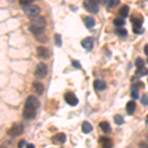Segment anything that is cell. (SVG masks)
Instances as JSON below:
<instances>
[{
  "label": "cell",
  "mask_w": 148,
  "mask_h": 148,
  "mask_svg": "<svg viewBox=\"0 0 148 148\" xmlns=\"http://www.w3.org/2000/svg\"><path fill=\"white\" fill-rule=\"evenodd\" d=\"M141 104L144 105V106H148V96L147 95H143L141 98Z\"/></svg>",
  "instance_id": "f546056e"
},
{
  "label": "cell",
  "mask_w": 148,
  "mask_h": 148,
  "mask_svg": "<svg viewBox=\"0 0 148 148\" xmlns=\"http://www.w3.org/2000/svg\"><path fill=\"white\" fill-rule=\"evenodd\" d=\"M144 52H145V54L148 56V45H146V46L144 47Z\"/></svg>",
  "instance_id": "836d02e7"
},
{
  "label": "cell",
  "mask_w": 148,
  "mask_h": 148,
  "mask_svg": "<svg viewBox=\"0 0 148 148\" xmlns=\"http://www.w3.org/2000/svg\"><path fill=\"white\" fill-rule=\"evenodd\" d=\"M107 88V84L103 80H95L94 81V89L97 91H104Z\"/></svg>",
  "instance_id": "5bb4252c"
},
{
  "label": "cell",
  "mask_w": 148,
  "mask_h": 148,
  "mask_svg": "<svg viewBox=\"0 0 148 148\" xmlns=\"http://www.w3.org/2000/svg\"><path fill=\"white\" fill-rule=\"evenodd\" d=\"M120 15L121 16V18H125L128 16V13H130V7L127 5H123L121 8L120 9Z\"/></svg>",
  "instance_id": "ffe728a7"
},
{
  "label": "cell",
  "mask_w": 148,
  "mask_h": 148,
  "mask_svg": "<svg viewBox=\"0 0 148 148\" xmlns=\"http://www.w3.org/2000/svg\"><path fill=\"white\" fill-rule=\"evenodd\" d=\"M139 146L141 148H148V145L145 142H140L139 143Z\"/></svg>",
  "instance_id": "d6a6232c"
},
{
  "label": "cell",
  "mask_w": 148,
  "mask_h": 148,
  "mask_svg": "<svg viewBox=\"0 0 148 148\" xmlns=\"http://www.w3.org/2000/svg\"><path fill=\"white\" fill-rule=\"evenodd\" d=\"M138 90H139V86L138 84H132L131 85V97L133 99H138L139 98V94H138Z\"/></svg>",
  "instance_id": "d6986e66"
},
{
  "label": "cell",
  "mask_w": 148,
  "mask_h": 148,
  "mask_svg": "<svg viewBox=\"0 0 148 148\" xmlns=\"http://www.w3.org/2000/svg\"><path fill=\"white\" fill-rule=\"evenodd\" d=\"M34 0H19V3L23 6H28V5H31V3H33Z\"/></svg>",
  "instance_id": "f1b7e54d"
},
{
  "label": "cell",
  "mask_w": 148,
  "mask_h": 148,
  "mask_svg": "<svg viewBox=\"0 0 148 148\" xmlns=\"http://www.w3.org/2000/svg\"><path fill=\"white\" fill-rule=\"evenodd\" d=\"M146 123H147V125H148V116H147V118H146Z\"/></svg>",
  "instance_id": "74e56055"
},
{
  "label": "cell",
  "mask_w": 148,
  "mask_h": 148,
  "mask_svg": "<svg viewBox=\"0 0 148 148\" xmlns=\"http://www.w3.org/2000/svg\"><path fill=\"white\" fill-rule=\"evenodd\" d=\"M114 121L118 125H121L125 123V120H123V118L121 116V114H116V116H114Z\"/></svg>",
  "instance_id": "cb8c5ba5"
},
{
  "label": "cell",
  "mask_w": 148,
  "mask_h": 148,
  "mask_svg": "<svg viewBox=\"0 0 148 148\" xmlns=\"http://www.w3.org/2000/svg\"><path fill=\"white\" fill-rule=\"evenodd\" d=\"M95 1L97 2V3H99V2H101V1H103V0H95Z\"/></svg>",
  "instance_id": "8d00e7d4"
},
{
  "label": "cell",
  "mask_w": 148,
  "mask_h": 148,
  "mask_svg": "<svg viewBox=\"0 0 148 148\" xmlns=\"http://www.w3.org/2000/svg\"><path fill=\"white\" fill-rule=\"evenodd\" d=\"M25 145H27V144H26V140H24V139L18 142V148H23Z\"/></svg>",
  "instance_id": "1f68e13d"
},
{
  "label": "cell",
  "mask_w": 148,
  "mask_h": 148,
  "mask_svg": "<svg viewBox=\"0 0 148 148\" xmlns=\"http://www.w3.org/2000/svg\"><path fill=\"white\" fill-rule=\"evenodd\" d=\"M125 109H126V112H127V113L130 114H133V113H134V111H135V109H136V104H135L134 101L127 102Z\"/></svg>",
  "instance_id": "ac0fdd59"
},
{
  "label": "cell",
  "mask_w": 148,
  "mask_h": 148,
  "mask_svg": "<svg viewBox=\"0 0 148 148\" xmlns=\"http://www.w3.org/2000/svg\"><path fill=\"white\" fill-rule=\"evenodd\" d=\"M81 128H82V132L84 133H90L91 131L93 130V126L91 123H89V121H83L82 123V126H81Z\"/></svg>",
  "instance_id": "2e32d148"
},
{
  "label": "cell",
  "mask_w": 148,
  "mask_h": 148,
  "mask_svg": "<svg viewBox=\"0 0 148 148\" xmlns=\"http://www.w3.org/2000/svg\"><path fill=\"white\" fill-rule=\"evenodd\" d=\"M100 127H101V130L104 131L105 133H108L111 131V125H110V123L108 121H102L101 123H100Z\"/></svg>",
  "instance_id": "44dd1931"
},
{
  "label": "cell",
  "mask_w": 148,
  "mask_h": 148,
  "mask_svg": "<svg viewBox=\"0 0 148 148\" xmlns=\"http://www.w3.org/2000/svg\"><path fill=\"white\" fill-rule=\"evenodd\" d=\"M147 63H148V58H147Z\"/></svg>",
  "instance_id": "f35d334b"
},
{
  "label": "cell",
  "mask_w": 148,
  "mask_h": 148,
  "mask_svg": "<svg viewBox=\"0 0 148 148\" xmlns=\"http://www.w3.org/2000/svg\"><path fill=\"white\" fill-rule=\"evenodd\" d=\"M130 22L132 24V31L135 34H140L143 33L142 30V24H143V17L141 15L132 16L130 18Z\"/></svg>",
  "instance_id": "7a4b0ae2"
},
{
  "label": "cell",
  "mask_w": 148,
  "mask_h": 148,
  "mask_svg": "<svg viewBox=\"0 0 148 148\" xmlns=\"http://www.w3.org/2000/svg\"><path fill=\"white\" fill-rule=\"evenodd\" d=\"M81 46H82L86 51H90L93 49V47H94V40H93V38H90V37H87L85 38L84 40H82V42H81Z\"/></svg>",
  "instance_id": "9c48e42d"
},
{
  "label": "cell",
  "mask_w": 148,
  "mask_h": 148,
  "mask_svg": "<svg viewBox=\"0 0 148 148\" xmlns=\"http://www.w3.org/2000/svg\"><path fill=\"white\" fill-rule=\"evenodd\" d=\"M40 102L39 101V99L36 98L35 96H33V95L29 96L25 102V108L32 109L35 110V111H37L40 108Z\"/></svg>",
  "instance_id": "3957f363"
},
{
  "label": "cell",
  "mask_w": 148,
  "mask_h": 148,
  "mask_svg": "<svg viewBox=\"0 0 148 148\" xmlns=\"http://www.w3.org/2000/svg\"><path fill=\"white\" fill-rule=\"evenodd\" d=\"M33 89H34V91L37 93L38 95H42V93H44L45 87L40 82H34L33 83Z\"/></svg>",
  "instance_id": "9a60e30c"
},
{
  "label": "cell",
  "mask_w": 148,
  "mask_h": 148,
  "mask_svg": "<svg viewBox=\"0 0 148 148\" xmlns=\"http://www.w3.org/2000/svg\"><path fill=\"white\" fill-rule=\"evenodd\" d=\"M116 35H119L120 37H126V36H127V31H126L125 29H123V28L116 29Z\"/></svg>",
  "instance_id": "d4e9b609"
},
{
  "label": "cell",
  "mask_w": 148,
  "mask_h": 148,
  "mask_svg": "<svg viewBox=\"0 0 148 148\" xmlns=\"http://www.w3.org/2000/svg\"><path fill=\"white\" fill-rule=\"evenodd\" d=\"M135 65H136L137 68H142L144 67V60L141 58V57H138L135 60Z\"/></svg>",
  "instance_id": "83f0119b"
},
{
  "label": "cell",
  "mask_w": 148,
  "mask_h": 148,
  "mask_svg": "<svg viewBox=\"0 0 148 148\" xmlns=\"http://www.w3.org/2000/svg\"><path fill=\"white\" fill-rule=\"evenodd\" d=\"M84 23H85V26L88 29H92L95 26V24H96V22H95V19L93 17H91V16L85 17L84 18Z\"/></svg>",
  "instance_id": "e0dca14e"
},
{
  "label": "cell",
  "mask_w": 148,
  "mask_h": 148,
  "mask_svg": "<svg viewBox=\"0 0 148 148\" xmlns=\"http://www.w3.org/2000/svg\"><path fill=\"white\" fill-rule=\"evenodd\" d=\"M24 127L22 125H14L10 130H8V135H10L12 137L19 136L23 133Z\"/></svg>",
  "instance_id": "ba28073f"
},
{
  "label": "cell",
  "mask_w": 148,
  "mask_h": 148,
  "mask_svg": "<svg viewBox=\"0 0 148 148\" xmlns=\"http://www.w3.org/2000/svg\"><path fill=\"white\" fill-rule=\"evenodd\" d=\"M1 148H7V146L5 144H2V146H1Z\"/></svg>",
  "instance_id": "d590c367"
},
{
  "label": "cell",
  "mask_w": 148,
  "mask_h": 148,
  "mask_svg": "<svg viewBox=\"0 0 148 148\" xmlns=\"http://www.w3.org/2000/svg\"><path fill=\"white\" fill-rule=\"evenodd\" d=\"M83 6H84L85 10L90 13L96 14L99 11V5L95 0H84Z\"/></svg>",
  "instance_id": "277c9868"
},
{
  "label": "cell",
  "mask_w": 148,
  "mask_h": 148,
  "mask_svg": "<svg viewBox=\"0 0 148 148\" xmlns=\"http://www.w3.org/2000/svg\"><path fill=\"white\" fill-rule=\"evenodd\" d=\"M114 24L116 26V27H123V26H125V21L123 18H116L114 20Z\"/></svg>",
  "instance_id": "603a6c76"
},
{
  "label": "cell",
  "mask_w": 148,
  "mask_h": 148,
  "mask_svg": "<svg viewBox=\"0 0 148 148\" xmlns=\"http://www.w3.org/2000/svg\"><path fill=\"white\" fill-rule=\"evenodd\" d=\"M64 100H65V102L71 107H74L78 104V99L73 92H66L65 94H64Z\"/></svg>",
  "instance_id": "52a82bcc"
},
{
  "label": "cell",
  "mask_w": 148,
  "mask_h": 148,
  "mask_svg": "<svg viewBox=\"0 0 148 148\" xmlns=\"http://www.w3.org/2000/svg\"><path fill=\"white\" fill-rule=\"evenodd\" d=\"M24 12L26 15L30 16V17H36L40 13V8L38 5H28L24 6L23 8Z\"/></svg>",
  "instance_id": "8992f818"
},
{
  "label": "cell",
  "mask_w": 148,
  "mask_h": 148,
  "mask_svg": "<svg viewBox=\"0 0 148 148\" xmlns=\"http://www.w3.org/2000/svg\"><path fill=\"white\" fill-rule=\"evenodd\" d=\"M148 74V69L146 67H142V68H137L136 71H135V75L138 76V77H142V76Z\"/></svg>",
  "instance_id": "7402d4cb"
},
{
  "label": "cell",
  "mask_w": 148,
  "mask_h": 148,
  "mask_svg": "<svg viewBox=\"0 0 148 148\" xmlns=\"http://www.w3.org/2000/svg\"><path fill=\"white\" fill-rule=\"evenodd\" d=\"M37 54L40 58H42V59H47L49 56V51H47V49L45 47H37Z\"/></svg>",
  "instance_id": "8fae6325"
},
{
  "label": "cell",
  "mask_w": 148,
  "mask_h": 148,
  "mask_svg": "<svg viewBox=\"0 0 148 148\" xmlns=\"http://www.w3.org/2000/svg\"><path fill=\"white\" fill-rule=\"evenodd\" d=\"M54 42H56V45L57 47H61L62 46V40H61L60 35L56 34L54 35Z\"/></svg>",
  "instance_id": "4316f807"
},
{
  "label": "cell",
  "mask_w": 148,
  "mask_h": 148,
  "mask_svg": "<svg viewBox=\"0 0 148 148\" xmlns=\"http://www.w3.org/2000/svg\"><path fill=\"white\" fill-rule=\"evenodd\" d=\"M46 28V19L42 16H36L31 19V25L29 27L31 33H33L35 36H40L44 33Z\"/></svg>",
  "instance_id": "6da1fadb"
},
{
  "label": "cell",
  "mask_w": 148,
  "mask_h": 148,
  "mask_svg": "<svg viewBox=\"0 0 148 148\" xmlns=\"http://www.w3.org/2000/svg\"><path fill=\"white\" fill-rule=\"evenodd\" d=\"M27 148H35V145L32 144V143H29V144H27Z\"/></svg>",
  "instance_id": "e575fe53"
},
{
  "label": "cell",
  "mask_w": 148,
  "mask_h": 148,
  "mask_svg": "<svg viewBox=\"0 0 148 148\" xmlns=\"http://www.w3.org/2000/svg\"><path fill=\"white\" fill-rule=\"evenodd\" d=\"M36 112L35 110L29 109V108H24L23 110V116L26 120H33L36 116Z\"/></svg>",
  "instance_id": "7c38bea8"
},
{
  "label": "cell",
  "mask_w": 148,
  "mask_h": 148,
  "mask_svg": "<svg viewBox=\"0 0 148 148\" xmlns=\"http://www.w3.org/2000/svg\"><path fill=\"white\" fill-rule=\"evenodd\" d=\"M47 74V66L44 62H40L37 65V67H36L35 76L39 78V79H42V78L46 77Z\"/></svg>",
  "instance_id": "5b68a950"
},
{
  "label": "cell",
  "mask_w": 148,
  "mask_h": 148,
  "mask_svg": "<svg viewBox=\"0 0 148 148\" xmlns=\"http://www.w3.org/2000/svg\"><path fill=\"white\" fill-rule=\"evenodd\" d=\"M72 66L76 69H80L81 68V64L80 62H78L77 60H72Z\"/></svg>",
  "instance_id": "4dcf8cb0"
},
{
  "label": "cell",
  "mask_w": 148,
  "mask_h": 148,
  "mask_svg": "<svg viewBox=\"0 0 148 148\" xmlns=\"http://www.w3.org/2000/svg\"><path fill=\"white\" fill-rule=\"evenodd\" d=\"M119 3H120V0H108L107 1V5L109 8H113V7L119 5Z\"/></svg>",
  "instance_id": "484cf974"
},
{
  "label": "cell",
  "mask_w": 148,
  "mask_h": 148,
  "mask_svg": "<svg viewBox=\"0 0 148 148\" xmlns=\"http://www.w3.org/2000/svg\"><path fill=\"white\" fill-rule=\"evenodd\" d=\"M34 1H35V0H34Z\"/></svg>",
  "instance_id": "b9f144b4"
},
{
  "label": "cell",
  "mask_w": 148,
  "mask_h": 148,
  "mask_svg": "<svg viewBox=\"0 0 148 148\" xmlns=\"http://www.w3.org/2000/svg\"><path fill=\"white\" fill-rule=\"evenodd\" d=\"M147 140H148V135H147Z\"/></svg>",
  "instance_id": "ab89813d"
},
{
  "label": "cell",
  "mask_w": 148,
  "mask_h": 148,
  "mask_svg": "<svg viewBox=\"0 0 148 148\" xmlns=\"http://www.w3.org/2000/svg\"><path fill=\"white\" fill-rule=\"evenodd\" d=\"M99 142L102 144V148H112L113 147V141L109 137L101 136L99 138Z\"/></svg>",
  "instance_id": "4fadbf2b"
},
{
  "label": "cell",
  "mask_w": 148,
  "mask_h": 148,
  "mask_svg": "<svg viewBox=\"0 0 148 148\" xmlns=\"http://www.w3.org/2000/svg\"><path fill=\"white\" fill-rule=\"evenodd\" d=\"M147 82H148V80H147Z\"/></svg>",
  "instance_id": "60d3db41"
},
{
  "label": "cell",
  "mask_w": 148,
  "mask_h": 148,
  "mask_svg": "<svg viewBox=\"0 0 148 148\" xmlns=\"http://www.w3.org/2000/svg\"><path fill=\"white\" fill-rule=\"evenodd\" d=\"M51 141H52L53 144H56V145L63 144V143L66 141V135L64 134V133H62V132L57 133V134L52 136Z\"/></svg>",
  "instance_id": "30bf717a"
}]
</instances>
